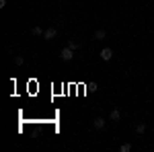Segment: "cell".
<instances>
[{
	"instance_id": "cell-1",
	"label": "cell",
	"mask_w": 154,
	"mask_h": 152,
	"mask_svg": "<svg viewBox=\"0 0 154 152\" xmlns=\"http://www.w3.org/2000/svg\"><path fill=\"white\" fill-rule=\"evenodd\" d=\"M56 37H58V27H48L45 33H43V39L45 41H54Z\"/></svg>"
},
{
	"instance_id": "cell-2",
	"label": "cell",
	"mask_w": 154,
	"mask_h": 152,
	"mask_svg": "<svg viewBox=\"0 0 154 152\" xmlns=\"http://www.w3.org/2000/svg\"><path fill=\"white\" fill-rule=\"evenodd\" d=\"M60 58L64 60V62H70V60L74 58V49H70V47L66 45L64 49H62V51H60Z\"/></svg>"
},
{
	"instance_id": "cell-3",
	"label": "cell",
	"mask_w": 154,
	"mask_h": 152,
	"mask_svg": "<svg viewBox=\"0 0 154 152\" xmlns=\"http://www.w3.org/2000/svg\"><path fill=\"white\" fill-rule=\"evenodd\" d=\"M105 126H107V119L105 117H95V119H93V128L95 129H105Z\"/></svg>"
},
{
	"instance_id": "cell-4",
	"label": "cell",
	"mask_w": 154,
	"mask_h": 152,
	"mask_svg": "<svg viewBox=\"0 0 154 152\" xmlns=\"http://www.w3.org/2000/svg\"><path fill=\"white\" fill-rule=\"evenodd\" d=\"M99 56H101V60H103V62H109V60L113 58V49H111V47H103Z\"/></svg>"
},
{
	"instance_id": "cell-5",
	"label": "cell",
	"mask_w": 154,
	"mask_h": 152,
	"mask_svg": "<svg viewBox=\"0 0 154 152\" xmlns=\"http://www.w3.org/2000/svg\"><path fill=\"white\" fill-rule=\"evenodd\" d=\"M119 119H121V111H119V109H111V111H109V121L115 123V121H119Z\"/></svg>"
},
{
	"instance_id": "cell-6",
	"label": "cell",
	"mask_w": 154,
	"mask_h": 152,
	"mask_svg": "<svg viewBox=\"0 0 154 152\" xmlns=\"http://www.w3.org/2000/svg\"><path fill=\"white\" fill-rule=\"evenodd\" d=\"M93 37H95V41H101V39H105V37H107V31H105V29H97Z\"/></svg>"
},
{
	"instance_id": "cell-7",
	"label": "cell",
	"mask_w": 154,
	"mask_h": 152,
	"mask_svg": "<svg viewBox=\"0 0 154 152\" xmlns=\"http://www.w3.org/2000/svg\"><path fill=\"white\" fill-rule=\"evenodd\" d=\"M80 45H82L80 41H76V39H68V47H70V49H74V51H78V49H80Z\"/></svg>"
},
{
	"instance_id": "cell-8",
	"label": "cell",
	"mask_w": 154,
	"mask_h": 152,
	"mask_svg": "<svg viewBox=\"0 0 154 152\" xmlns=\"http://www.w3.org/2000/svg\"><path fill=\"white\" fill-rule=\"evenodd\" d=\"M136 134H138V136H140V134H144V132H146V123H144V121H140V123H136Z\"/></svg>"
},
{
	"instance_id": "cell-9",
	"label": "cell",
	"mask_w": 154,
	"mask_h": 152,
	"mask_svg": "<svg viewBox=\"0 0 154 152\" xmlns=\"http://www.w3.org/2000/svg\"><path fill=\"white\" fill-rule=\"evenodd\" d=\"M31 33H33L35 37H43V33H45V31H43L41 27H33V29H31Z\"/></svg>"
},
{
	"instance_id": "cell-10",
	"label": "cell",
	"mask_w": 154,
	"mask_h": 152,
	"mask_svg": "<svg viewBox=\"0 0 154 152\" xmlns=\"http://www.w3.org/2000/svg\"><path fill=\"white\" fill-rule=\"evenodd\" d=\"M12 62H14L17 66H23V64H25V58H23V56H12Z\"/></svg>"
},
{
	"instance_id": "cell-11",
	"label": "cell",
	"mask_w": 154,
	"mask_h": 152,
	"mask_svg": "<svg viewBox=\"0 0 154 152\" xmlns=\"http://www.w3.org/2000/svg\"><path fill=\"white\" fill-rule=\"evenodd\" d=\"M119 150H121V152H130L131 150V144H130V142H128V144H121V146H119Z\"/></svg>"
},
{
	"instance_id": "cell-12",
	"label": "cell",
	"mask_w": 154,
	"mask_h": 152,
	"mask_svg": "<svg viewBox=\"0 0 154 152\" xmlns=\"http://www.w3.org/2000/svg\"><path fill=\"white\" fill-rule=\"evenodd\" d=\"M0 8H6V0H0Z\"/></svg>"
}]
</instances>
